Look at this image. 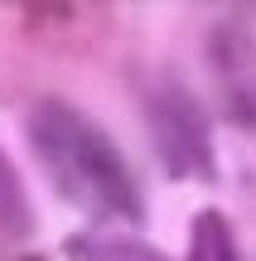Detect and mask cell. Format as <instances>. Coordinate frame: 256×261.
<instances>
[{"instance_id":"7a4b0ae2","label":"cell","mask_w":256,"mask_h":261,"mask_svg":"<svg viewBox=\"0 0 256 261\" xmlns=\"http://www.w3.org/2000/svg\"><path fill=\"white\" fill-rule=\"evenodd\" d=\"M145 116L155 130V150L174 179H218L213 174L218 160H213V140H208V116L198 112V102L179 83L155 87Z\"/></svg>"},{"instance_id":"6da1fadb","label":"cell","mask_w":256,"mask_h":261,"mask_svg":"<svg viewBox=\"0 0 256 261\" xmlns=\"http://www.w3.org/2000/svg\"><path fill=\"white\" fill-rule=\"evenodd\" d=\"M29 140H34V155L53 169L58 194L102 213L140 218V189L131 165L87 112H77L63 97H39L29 112Z\"/></svg>"},{"instance_id":"277c9868","label":"cell","mask_w":256,"mask_h":261,"mask_svg":"<svg viewBox=\"0 0 256 261\" xmlns=\"http://www.w3.org/2000/svg\"><path fill=\"white\" fill-rule=\"evenodd\" d=\"M189 261H237V232H232L227 213L203 208L189 223Z\"/></svg>"},{"instance_id":"8992f818","label":"cell","mask_w":256,"mask_h":261,"mask_svg":"<svg viewBox=\"0 0 256 261\" xmlns=\"http://www.w3.org/2000/svg\"><path fill=\"white\" fill-rule=\"evenodd\" d=\"M73 261H164V252L145 242H92V237H68Z\"/></svg>"},{"instance_id":"5b68a950","label":"cell","mask_w":256,"mask_h":261,"mask_svg":"<svg viewBox=\"0 0 256 261\" xmlns=\"http://www.w3.org/2000/svg\"><path fill=\"white\" fill-rule=\"evenodd\" d=\"M34 218H29V198H24V184H19L15 165L5 160L0 150V232L5 237H29Z\"/></svg>"},{"instance_id":"3957f363","label":"cell","mask_w":256,"mask_h":261,"mask_svg":"<svg viewBox=\"0 0 256 261\" xmlns=\"http://www.w3.org/2000/svg\"><path fill=\"white\" fill-rule=\"evenodd\" d=\"M208 54H213V68L222 73V83H227V116L242 126H256V39H251V24L232 15L227 24H218Z\"/></svg>"}]
</instances>
